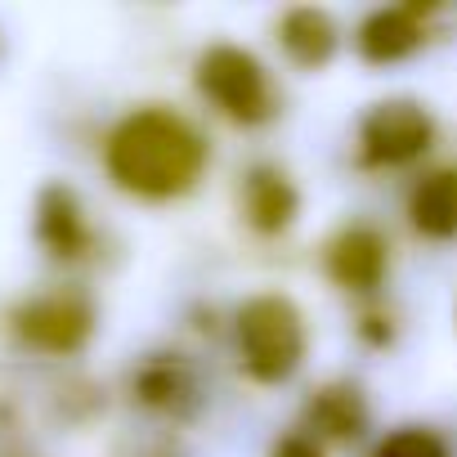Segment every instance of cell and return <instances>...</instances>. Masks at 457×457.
Instances as JSON below:
<instances>
[{"label": "cell", "instance_id": "1", "mask_svg": "<svg viewBox=\"0 0 457 457\" xmlns=\"http://www.w3.org/2000/svg\"><path fill=\"white\" fill-rule=\"evenodd\" d=\"M206 148L197 130L162 108H144L126 117L108 139V175L139 197H170L184 193L202 175Z\"/></svg>", "mask_w": 457, "mask_h": 457}, {"label": "cell", "instance_id": "2", "mask_svg": "<svg viewBox=\"0 0 457 457\" xmlns=\"http://www.w3.org/2000/svg\"><path fill=\"white\" fill-rule=\"evenodd\" d=\"M238 350L256 381H287L305 359V319L287 296H252L238 310Z\"/></svg>", "mask_w": 457, "mask_h": 457}, {"label": "cell", "instance_id": "3", "mask_svg": "<svg viewBox=\"0 0 457 457\" xmlns=\"http://www.w3.org/2000/svg\"><path fill=\"white\" fill-rule=\"evenodd\" d=\"M197 90L243 126H256L274 112V90H270V72L261 68L256 54L238 50V46H211L197 59Z\"/></svg>", "mask_w": 457, "mask_h": 457}, {"label": "cell", "instance_id": "4", "mask_svg": "<svg viewBox=\"0 0 457 457\" xmlns=\"http://www.w3.org/2000/svg\"><path fill=\"white\" fill-rule=\"evenodd\" d=\"M435 144V121L412 99L377 104L363 117V153L372 166H403Z\"/></svg>", "mask_w": 457, "mask_h": 457}, {"label": "cell", "instance_id": "5", "mask_svg": "<svg viewBox=\"0 0 457 457\" xmlns=\"http://www.w3.org/2000/svg\"><path fill=\"white\" fill-rule=\"evenodd\" d=\"M386 265H390V252H386V238L368 224H354L332 243L328 252V274L350 287V292H372L381 278H386Z\"/></svg>", "mask_w": 457, "mask_h": 457}, {"label": "cell", "instance_id": "6", "mask_svg": "<svg viewBox=\"0 0 457 457\" xmlns=\"http://www.w3.org/2000/svg\"><path fill=\"white\" fill-rule=\"evenodd\" d=\"M19 332L32 345L63 354V350H77L90 337V310L72 296H46V301H32L19 314Z\"/></svg>", "mask_w": 457, "mask_h": 457}, {"label": "cell", "instance_id": "7", "mask_svg": "<svg viewBox=\"0 0 457 457\" xmlns=\"http://www.w3.org/2000/svg\"><path fill=\"white\" fill-rule=\"evenodd\" d=\"M408 220L421 238H457V166L430 170L408 193Z\"/></svg>", "mask_w": 457, "mask_h": 457}, {"label": "cell", "instance_id": "8", "mask_svg": "<svg viewBox=\"0 0 457 457\" xmlns=\"http://www.w3.org/2000/svg\"><path fill=\"white\" fill-rule=\"evenodd\" d=\"M278 41H283V50H287L301 68H323V63L337 54V23H332L323 10L301 5V10L283 14Z\"/></svg>", "mask_w": 457, "mask_h": 457}, {"label": "cell", "instance_id": "9", "mask_svg": "<svg viewBox=\"0 0 457 457\" xmlns=\"http://www.w3.org/2000/svg\"><path fill=\"white\" fill-rule=\"evenodd\" d=\"M421 46V28L408 10H377L359 28V50L368 63H399Z\"/></svg>", "mask_w": 457, "mask_h": 457}, {"label": "cell", "instance_id": "10", "mask_svg": "<svg viewBox=\"0 0 457 457\" xmlns=\"http://www.w3.org/2000/svg\"><path fill=\"white\" fill-rule=\"evenodd\" d=\"M243 202H247V215L256 228H265V234H274V228H287L292 215H296V188L287 175L261 166L252 170L247 188H243Z\"/></svg>", "mask_w": 457, "mask_h": 457}, {"label": "cell", "instance_id": "11", "mask_svg": "<svg viewBox=\"0 0 457 457\" xmlns=\"http://www.w3.org/2000/svg\"><path fill=\"white\" fill-rule=\"evenodd\" d=\"M363 399L354 395V390H323V395H314V403H310V421H314V430H323V435H332V439H350V435H359L363 430Z\"/></svg>", "mask_w": 457, "mask_h": 457}, {"label": "cell", "instance_id": "12", "mask_svg": "<svg viewBox=\"0 0 457 457\" xmlns=\"http://www.w3.org/2000/svg\"><path fill=\"white\" fill-rule=\"evenodd\" d=\"M41 234L50 238V247H54L59 256H72V252H77V247L86 243V228H81V211H77L72 193L54 188V193L46 197V211H41Z\"/></svg>", "mask_w": 457, "mask_h": 457}, {"label": "cell", "instance_id": "13", "mask_svg": "<svg viewBox=\"0 0 457 457\" xmlns=\"http://www.w3.org/2000/svg\"><path fill=\"white\" fill-rule=\"evenodd\" d=\"M372 457H448V448H444V439H439L435 430L403 426V430L386 435V439L377 444V453H372Z\"/></svg>", "mask_w": 457, "mask_h": 457}, {"label": "cell", "instance_id": "14", "mask_svg": "<svg viewBox=\"0 0 457 457\" xmlns=\"http://www.w3.org/2000/svg\"><path fill=\"white\" fill-rule=\"evenodd\" d=\"M274 457H323V453H319V444H314L310 435H287V439L274 448Z\"/></svg>", "mask_w": 457, "mask_h": 457}]
</instances>
